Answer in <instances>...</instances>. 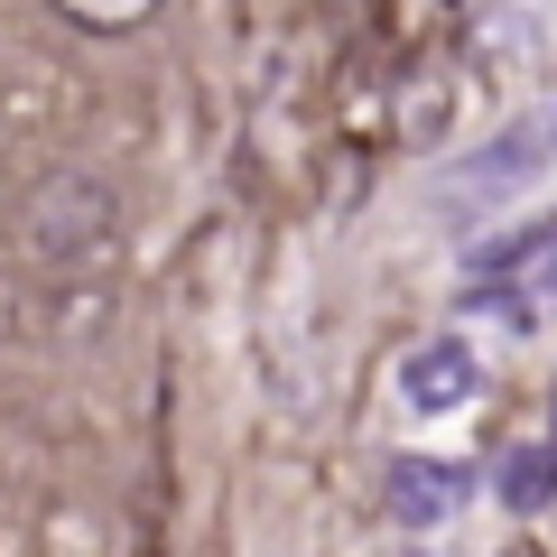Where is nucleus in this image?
<instances>
[{
	"mask_svg": "<svg viewBox=\"0 0 557 557\" xmlns=\"http://www.w3.org/2000/svg\"><path fill=\"white\" fill-rule=\"evenodd\" d=\"M102 242H112V196H102L94 177H57L38 205H28V251L38 260H65V270H75V260H94Z\"/></svg>",
	"mask_w": 557,
	"mask_h": 557,
	"instance_id": "2",
	"label": "nucleus"
},
{
	"mask_svg": "<svg viewBox=\"0 0 557 557\" xmlns=\"http://www.w3.org/2000/svg\"><path fill=\"white\" fill-rule=\"evenodd\" d=\"M418 557H428V548H418Z\"/></svg>",
	"mask_w": 557,
	"mask_h": 557,
	"instance_id": "8",
	"label": "nucleus"
},
{
	"mask_svg": "<svg viewBox=\"0 0 557 557\" xmlns=\"http://www.w3.org/2000/svg\"><path fill=\"white\" fill-rule=\"evenodd\" d=\"M391 520H409V530H446V520L474 502V465L465 456H391Z\"/></svg>",
	"mask_w": 557,
	"mask_h": 557,
	"instance_id": "4",
	"label": "nucleus"
},
{
	"mask_svg": "<svg viewBox=\"0 0 557 557\" xmlns=\"http://www.w3.org/2000/svg\"><path fill=\"white\" fill-rule=\"evenodd\" d=\"M65 10H75L84 28H131L139 10H149V0H65Z\"/></svg>",
	"mask_w": 557,
	"mask_h": 557,
	"instance_id": "7",
	"label": "nucleus"
},
{
	"mask_svg": "<svg viewBox=\"0 0 557 557\" xmlns=\"http://www.w3.org/2000/svg\"><path fill=\"white\" fill-rule=\"evenodd\" d=\"M548 168H557V94L530 102V112H511L493 139H474V149L446 168V205H456V214H483V205L539 186Z\"/></svg>",
	"mask_w": 557,
	"mask_h": 557,
	"instance_id": "1",
	"label": "nucleus"
},
{
	"mask_svg": "<svg viewBox=\"0 0 557 557\" xmlns=\"http://www.w3.org/2000/svg\"><path fill=\"white\" fill-rule=\"evenodd\" d=\"M502 502L511 511H548L557 502V437H520L502 456Z\"/></svg>",
	"mask_w": 557,
	"mask_h": 557,
	"instance_id": "6",
	"label": "nucleus"
},
{
	"mask_svg": "<svg viewBox=\"0 0 557 557\" xmlns=\"http://www.w3.org/2000/svg\"><path fill=\"white\" fill-rule=\"evenodd\" d=\"M474 391H483V362H474L465 335H428V344L399 354V399H409L418 418H456Z\"/></svg>",
	"mask_w": 557,
	"mask_h": 557,
	"instance_id": "3",
	"label": "nucleus"
},
{
	"mask_svg": "<svg viewBox=\"0 0 557 557\" xmlns=\"http://www.w3.org/2000/svg\"><path fill=\"white\" fill-rule=\"evenodd\" d=\"M474 317L511 325V335H548V325H557V233L539 242L530 260H511V270L483 278V288H474Z\"/></svg>",
	"mask_w": 557,
	"mask_h": 557,
	"instance_id": "5",
	"label": "nucleus"
}]
</instances>
